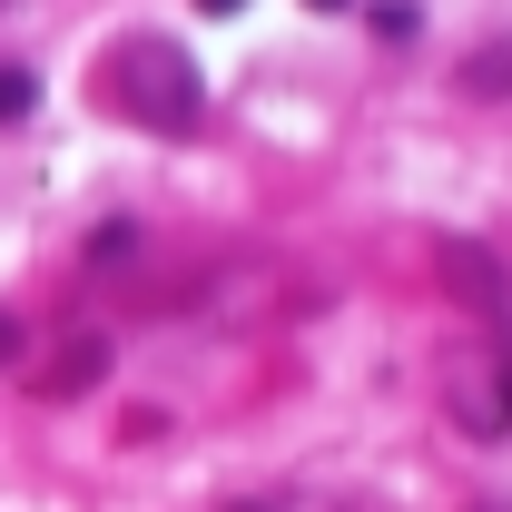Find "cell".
<instances>
[{"label": "cell", "mask_w": 512, "mask_h": 512, "mask_svg": "<svg viewBox=\"0 0 512 512\" xmlns=\"http://www.w3.org/2000/svg\"><path fill=\"white\" fill-rule=\"evenodd\" d=\"M463 89H473V99H512V40H483V50L463 60Z\"/></svg>", "instance_id": "5"}, {"label": "cell", "mask_w": 512, "mask_h": 512, "mask_svg": "<svg viewBox=\"0 0 512 512\" xmlns=\"http://www.w3.org/2000/svg\"><path fill=\"white\" fill-rule=\"evenodd\" d=\"M207 512H286V503H266V493H227V503H207Z\"/></svg>", "instance_id": "8"}, {"label": "cell", "mask_w": 512, "mask_h": 512, "mask_svg": "<svg viewBox=\"0 0 512 512\" xmlns=\"http://www.w3.org/2000/svg\"><path fill=\"white\" fill-rule=\"evenodd\" d=\"M197 10H207V20H227V10H247V0H197Z\"/></svg>", "instance_id": "9"}, {"label": "cell", "mask_w": 512, "mask_h": 512, "mask_svg": "<svg viewBox=\"0 0 512 512\" xmlns=\"http://www.w3.org/2000/svg\"><path fill=\"white\" fill-rule=\"evenodd\" d=\"M99 375H109V335H89V325H79V335H60V345H50L40 394H89Z\"/></svg>", "instance_id": "4"}, {"label": "cell", "mask_w": 512, "mask_h": 512, "mask_svg": "<svg viewBox=\"0 0 512 512\" xmlns=\"http://www.w3.org/2000/svg\"><path fill=\"white\" fill-rule=\"evenodd\" d=\"M30 109H40V79L0 60V128H10V119H30Z\"/></svg>", "instance_id": "6"}, {"label": "cell", "mask_w": 512, "mask_h": 512, "mask_svg": "<svg viewBox=\"0 0 512 512\" xmlns=\"http://www.w3.org/2000/svg\"><path fill=\"white\" fill-rule=\"evenodd\" d=\"M99 89H109L119 119L158 128V138H188V128L207 119V79H197V60L178 50V40H158V30H128L119 50H109V69H99Z\"/></svg>", "instance_id": "1"}, {"label": "cell", "mask_w": 512, "mask_h": 512, "mask_svg": "<svg viewBox=\"0 0 512 512\" xmlns=\"http://www.w3.org/2000/svg\"><path fill=\"white\" fill-rule=\"evenodd\" d=\"M434 276H444L453 306H473V316H512V286H503V256L483 247V237H434Z\"/></svg>", "instance_id": "3"}, {"label": "cell", "mask_w": 512, "mask_h": 512, "mask_svg": "<svg viewBox=\"0 0 512 512\" xmlns=\"http://www.w3.org/2000/svg\"><path fill=\"white\" fill-rule=\"evenodd\" d=\"M444 404L463 434H512V345H453L444 355Z\"/></svg>", "instance_id": "2"}, {"label": "cell", "mask_w": 512, "mask_h": 512, "mask_svg": "<svg viewBox=\"0 0 512 512\" xmlns=\"http://www.w3.org/2000/svg\"><path fill=\"white\" fill-rule=\"evenodd\" d=\"M20 355H30V335H20V316H0V375H20Z\"/></svg>", "instance_id": "7"}, {"label": "cell", "mask_w": 512, "mask_h": 512, "mask_svg": "<svg viewBox=\"0 0 512 512\" xmlns=\"http://www.w3.org/2000/svg\"><path fill=\"white\" fill-rule=\"evenodd\" d=\"M306 10H355V0H306Z\"/></svg>", "instance_id": "10"}]
</instances>
